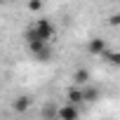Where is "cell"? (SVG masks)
<instances>
[{
	"label": "cell",
	"instance_id": "6da1fadb",
	"mask_svg": "<svg viewBox=\"0 0 120 120\" xmlns=\"http://www.w3.org/2000/svg\"><path fill=\"white\" fill-rule=\"evenodd\" d=\"M33 31H35L42 40H47V42H52V38H54V33H56V28H54V24H52L49 19H38V21L33 24Z\"/></svg>",
	"mask_w": 120,
	"mask_h": 120
},
{
	"label": "cell",
	"instance_id": "7a4b0ae2",
	"mask_svg": "<svg viewBox=\"0 0 120 120\" xmlns=\"http://www.w3.org/2000/svg\"><path fill=\"white\" fill-rule=\"evenodd\" d=\"M56 120H80V106H73L66 101L64 106H59Z\"/></svg>",
	"mask_w": 120,
	"mask_h": 120
},
{
	"label": "cell",
	"instance_id": "3957f363",
	"mask_svg": "<svg viewBox=\"0 0 120 120\" xmlns=\"http://www.w3.org/2000/svg\"><path fill=\"white\" fill-rule=\"evenodd\" d=\"M33 108V99L28 97V94H21V97H17L14 101H12V111L17 113V115H24V113H28Z\"/></svg>",
	"mask_w": 120,
	"mask_h": 120
},
{
	"label": "cell",
	"instance_id": "277c9868",
	"mask_svg": "<svg viewBox=\"0 0 120 120\" xmlns=\"http://www.w3.org/2000/svg\"><path fill=\"white\" fill-rule=\"evenodd\" d=\"M106 47H108V42H106L104 38H92V40L87 42V52H90L92 56H101V54L106 52Z\"/></svg>",
	"mask_w": 120,
	"mask_h": 120
},
{
	"label": "cell",
	"instance_id": "5b68a950",
	"mask_svg": "<svg viewBox=\"0 0 120 120\" xmlns=\"http://www.w3.org/2000/svg\"><path fill=\"white\" fill-rule=\"evenodd\" d=\"M80 90H82V104H97V101H99V97H101V92H99L94 85H90V82H87V85H82Z\"/></svg>",
	"mask_w": 120,
	"mask_h": 120
},
{
	"label": "cell",
	"instance_id": "8992f818",
	"mask_svg": "<svg viewBox=\"0 0 120 120\" xmlns=\"http://www.w3.org/2000/svg\"><path fill=\"white\" fill-rule=\"evenodd\" d=\"M101 59H104L108 66L120 68V49H111V47H106V52L101 54Z\"/></svg>",
	"mask_w": 120,
	"mask_h": 120
},
{
	"label": "cell",
	"instance_id": "52a82bcc",
	"mask_svg": "<svg viewBox=\"0 0 120 120\" xmlns=\"http://www.w3.org/2000/svg\"><path fill=\"white\" fill-rule=\"evenodd\" d=\"M66 101L73 104V106H82V90H80L78 85L68 87V90H66Z\"/></svg>",
	"mask_w": 120,
	"mask_h": 120
},
{
	"label": "cell",
	"instance_id": "ba28073f",
	"mask_svg": "<svg viewBox=\"0 0 120 120\" xmlns=\"http://www.w3.org/2000/svg\"><path fill=\"white\" fill-rule=\"evenodd\" d=\"M73 82H75L78 87L87 85V82H90V71H87V68H75V73H73Z\"/></svg>",
	"mask_w": 120,
	"mask_h": 120
},
{
	"label": "cell",
	"instance_id": "9c48e42d",
	"mask_svg": "<svg viewBox=\"0 0 120 120\" xmlns=\"http://www.w3.org/2000/svg\"><path fill=\"white\" fill-rule=\"evenodd\" d=\"M40 113H42V120H56V113H59V106H56V104H45Z\"/></svg>",
	"mask_w": 120,
	"mask_h": 120
},
{
	"label": "cell",
	"instance_id": "30bf717a",
	"mask_svg": "<svg viewBox=\"0 0 120 120\" xmlns=\"http://www.w3.org/2000/svg\"><path fill=\"white\" fill-rule=\"evenodd\" d=\"M28 10L31 12H40L42 10V0H28Z\"/></svg>",
	"mask_w": 120,
	"mask_h": 120
},
{
	"label": "cell",
	"instance_id": "8fae6325",
	"mask_svg": "<svg viewBox=\"0 0 120 120\" xmlns=\"http://www.w3.org/2000/svg\"><path fill=\"white\" fill-rule=\"evenodd\" d=\"M108 26H120V12H115V14L108 17Z\"/></svg>",
	"mask_w": 120,
	"mask_h": 120
},
{
	"label": "cell",
	"instance_id": "7c38bea8",
	"mask_svg": "<svg viewBox=\"0 0 120 120\" xmlns=\"http://www.w3.org/2000/svg\"><path fill=\"white\" fill-rule=\"evenodd\" d=\"M3 3H7V0H0V5H3Z\"/></svg>",
	"mask_w": 120,
	"mask_h": 120
},
{
	"label": "cell",
	"instance_id": "4fadbf2b",
	"mask_svg": "<svg viewBox=\"0 0 120 120\" xmlns=\"http://www.w3.org/2000/svg\"><path fill=\"white\" fill-rule=\"evenodd\" d=\"M104 120H106V118H104Z\"/></svg>",
	"mask_w": 120,
	"mask_h": 120
}]
</instances>
